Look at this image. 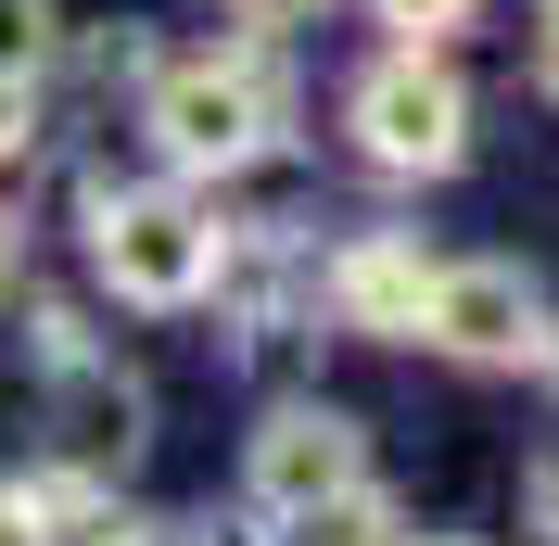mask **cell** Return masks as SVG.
<instances>
[{
	"instance_id": "6da1fadb",
	"label": "cell",
	"mask_w": 559,
	"mask_h": 546,
	"mask_svg": "<svg viewBox=\"0 0 559 546\" xmlns=\"http://www.w3.org/2000/svg\"><path fill=\"white\" fill-rule=\"evenodd\" d=\"M153 140H166V166L229 178V166H254L280 140V90L254 64H229V51H191V64L153 76Z\"/></svg>"
},
{
	"instance_id": "7a4b0ae2",
	"label": "cell",
	"mask_w": 559,
	"mask_h": 546,
	"mask_svg": "<svg viewBox=\"0 0 559 546\" xmlns=\"http://www.w3.org/2000/svg\"><path fill=\"white\" fill-rule=\"evenodd\" d=\"M90 254L128 306H191L216 280V216L191 191H103L90 204Z\"/></svg>"
},
{
	"instance_id": "3957f363",
	"label": "cell",
	"mask_w": 559,
	"mask_h": 546,
	"mask_svg": "<svg viewBox=\"0 0 559 546\" xmlns=\"http://www.w3.org/2000/svg\"><path fill=\"white\" fill-rule=\"evenodd\" d=\"M356 153L394 166V178H445L457 153H471V103H457V76L432 64L419 38L394 51V64L356 76Z\"/></svg>"
},
{
	"instance_id": "277c9868",
	"label": "cell",
	"mask_w": 559,
	"mask_h": 546,
	"mask_svg": "<svg viewBox=\"0 0 559 546\" xmlns=\"http://www.w3.org/2000/svg\"><path fill=\"white\" fill-rule=\"evenodd\" d=\"M419 331L445 343V356H471V369H522V356H547V293L522 268L471 254V268H432V318Z\"/></svg>"
},
{
	"instance_id": "5b68a950",
	"label": "cell",
	"mask_w": 559,
	"mask_h": 546,
	"mask_svg": "<svg viewBox=\"0 0 559 546\" xmlns=\"http://www.w3.org/2000/svg\"><path fill=\"white\" fill-rule=\"evenodd\" d=\"M356 471H369V458H356V432H344L331 407H280L267 432H254V496H267L280 521L318 509V496H344Z\"/></svg>"
},
{
	"instance_id": "8992f818",
	"label": "cell",
	"mask_w": 559,
	"mask_h": 546,
	"mask_svg": "<svg viewBox=\"0 0 559 546\" xmlns=\"http://www.w3.org/2000/svg\"><path fill=\"white\" fill-rule=\"evenodd\" d=\"M331 306H344V331H419V318H432V268H419V241H356L344 268H331Z\"/></svg>"
},
{
	"instance_id": "52a82bcc",
	"label": "cell",
	"mask_w": 559,
	"mask_h": 546,
	"mask_svg": "<svg viewBox=\"0 0 559 546\" xmlns=\"http://www.w3.org/2000/svg\"><path fill=\"white\" fill-rule=\"evenodd\" d=\"M293 546H407V534H394V496H382L369 471H356L344 496H318V509H293Z\"/></svg>"
},
{
	"instance_id": "ba28073f",
	"label": "cell",
	"mask_w": 559,
	"mask_h": 546,
	"mask_svg": "<svg viewBox=\"0 0 559 546\" xmlns=\"http://www.w3.org/2000/svg\"><path fill=\"white\" fill-rule=\"evenodd\" d=\"M0 64H13V76L51 64V0H0Z\"/></svg>"
},
{
	"instance_id": "9c48e42d",
	"label": "cell",
	"mask_w": 559,
	"mask_h": 546,
	"mask_svg": "<svg viewBox=\"0 0 559 546\" xmlns=\"http://www.w3.org/2000/svg\"><path fill=\"white\" fill-rule=\"evenodd\" d=\"M382 26L432 51V38H457V26H471V0H382Z\"/></svg>"
},
{
	"instance_id": "30bf717a",
	"label": "cell",
	"mask_w": 559,
	"mask_h": 546,
	"mask_svg": "<svg viewBox=\"0 0 559 546\" xmlns=\"http://www.w3.org/2000/svg\"><path fill=\"white\" fill-rule=\"evenodd\" d=\"M0 546H64V534H51V496H38V483H0Z\"/></svg>"
},
{
	"instance_id": "8fae6325",
	"label": "cell",
	"mask_w": 559,
	"mask_h": 546,
	"mask_svg": "<svg viewBox=\"0 0 559 546\" xmlns=\"http://www.w3.org/2000/svg\"><path fill=\"white\" fill-rule=\"evenodd\" d=\"M26 140H38V90H26V76H13V64H0V166H13Z\"/></svg>"
},
{
	"instance_id": "7c38bea8",
	"label": "cell",
	"mask_w": 559,
	"mask_h": 546,
	"mask_svg": "<svg viewBox=\"0 0 559 546\" xmlns=\"http://www.w3.org/2000/svg\"><path fill=\"white\" fill-rule=\"evenodd\" d=\"M522 521H534V534H547V546H559V458H547V471H534V483H522Z\"/></svg>"
},
{
	"instance_id": "4fadbf2b",
	"label": "cell",
	"mask_w": 559,
	"mask_h": 546,
	"mask_svg": "<svg viewBox=\"0 0 559 546\" xmlns=\"http://www.w3.org/2000/svg\"><path fill=\"white\" fill-rule=\"evenodd\" d=\"M229 13H242V26H306L318 0H229Z\"/></svg>"
},
{
	"instance_id": "5bb4252c",
	"label": "cell",
	"mask_w": 559,
	"mask_h": 546,
	"mask_svg": "<svg viewBox=\"0 0 559 546\" xmlns=\"http://www.w3.org/2000/svg\"><path fill=\"white\" fill-rule=\"evenodd\" d=\"M26 280V229H13V204H0V293Z\"/></svg>"
},
{
	"instance_id": "9a60e30c",
	"label": "cell",
	"mask_w": 559,
	"mask_h": 546,
	"mask_svg": "<svg viewBox=\"0 0 559 546\" xmlns=\"http://www.w3.org/2000/svg\"><path fill=\"white\" fill-rule=\"evenodd\" d=\"M547 103H559V26H547Z\"/></svg>"
},
{
	"instance_id": "2e32d148",
	"label": "cell",
	"mask_w": 559,
	"mask_h": 546,
	"mask_svg": "<svg viewBox=\"0 0 559 546\" xmlns=\"http://www.w3.org/2000/svg\"><path fill=\"white\" fill-rule=\"evenodd\" d=\"M547 26H559V0H547Z\"/></svg>"
}]
</instances>
